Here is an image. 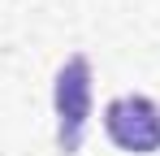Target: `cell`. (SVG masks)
<instances>
[{"label": "cell", "instance_id": "7a4b0ae2", "mask_svg": "<svg viewBox=\"0 0 160 156\" xmlns=\"http://www.w3.org/2000/svg\"><path fill=\"white\" fill-rule=\"evenodd\" d=\"M104 134L126 156H152L160 152V104L152 96H117L104 104Z\"/></svg>", "mask_w": 160, "mask_h": 156}, {"label": "cell", "instance_id": "6da1fadb", "mask_svg": "<svg viewBox=\"0 0 160 156\" xmlns=\"http://www.w3.org/2000/svg\"><path fill=\"white\" fill-rule=\"evenodd\" d=\"M95 74H91V56L87 52H69L61 61L52 78V113H56V152L78 156L87 143V126H91V100H95Z\"/></svg>", "mask_w": 160, "mask_h": 156}]
</instances>
